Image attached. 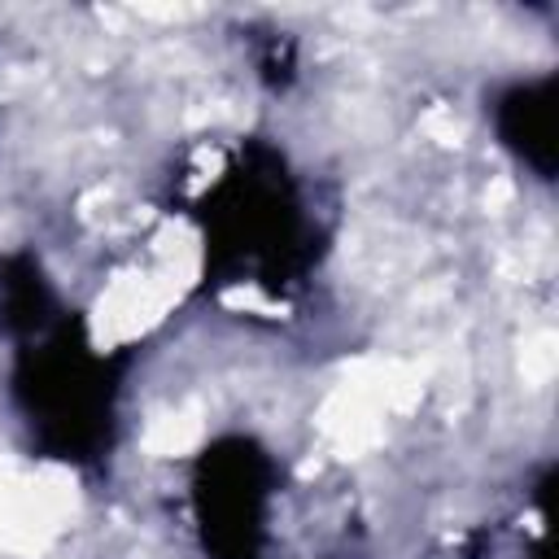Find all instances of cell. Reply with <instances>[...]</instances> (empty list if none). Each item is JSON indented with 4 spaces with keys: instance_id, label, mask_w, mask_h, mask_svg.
<instances>
[{
    "instance_id": "cell-1",
    "label": "cell",
    "mask_w": 559,
    "mask_h": 559,
    "mask_svg": "<svg viewBox=\"0 0 559 559\" xmlns=\"http://www.w3.org/2000/svg\"><path fill=\"white\" fill-rule=\"evenodd\" d=\"M559 341H555V332H533L528 341H524V354H520V371H524V380L537 389V384H546L550 376H555V362H559V349H555Z\"/></svg>"
},
{
    "instance_id": "cell-2",
    "label": "cell",
    "mask_w": 559,
    "mask_h": 559,
    "mask_svg": "<svg viewBox=\"0 0 559 559\" xmlns=\"http://www.w3.org/2000/svg\"><path fill=\"white\" fill-rule=\"evenodd\" d=\"M197 441V419L192 415H166L148 428V450L153 454H179Z\"/></svg>"
},
{
    "instance_id": "cell-3",
    "label": "cell",
    "mask_w": 559,
    "mask_h": 559,
    "mask_svg": "<svg viewBox=\"0 0 559 559\" xmlns=\"http://www.w3.org/2000/svg\"><path fill=\"white\" fill-rule=\"evenodd\" d=\"M428 131H432L437 140H445V144H459V135H463V122H459L454 114H445V109H437V114L428 118Z\"/></svg>"
}]
</instances>
